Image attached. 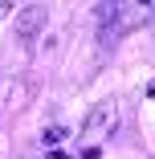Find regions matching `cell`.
Returning a JSON list of instances; mask_svg holds the SVG:
<instances>
[{
    "instance_id": "1",
    "label": "cell",
    "mask_w": 155,
    "mask_h": 159,
    "mask_svg": "<svg viewBox=\"0 0 155 159\" xmlns=\"http://www.w3.org/2000/svg\"><path fill=\"white\" fill-rule=\"evenodd\" d=\"M114 131H118V102H114V98L94 102V110H90L86 122H82V139H86V143H102V139H110Z\"/></svg>"
},
{
    "instance_id": "2",
    "label": "cell",
    "mask_w": 155,
    "mask_h": 159,
    "mask_svg": "<svg viewBox=\"0 0 155 159\" xmlns=\"http://www.w3.org/2000/svg\"><path fill=\"white\" fill-rule=\"evenodd\" d=\"M45 20H49V8H45V4H29V8H21V12L12 16L16 37H21V41H33L41 29H45Z\"/></svg>"
},
{
    "instance_id": "3",
    "label": "cell",
    "mask_w": 155,
    "mask_h": 159,
    "mask_svg": "<svg viewBox=\"0 0 155 159\" xmlns=\"http://www.w3.org/2000/svg\"><path fill=\"white\" fill-rule=\"evenodd\" d=\"M0 16H12V0H0Z\"/></svg>"
}]
</instances>
